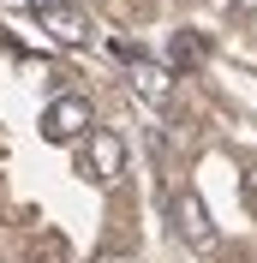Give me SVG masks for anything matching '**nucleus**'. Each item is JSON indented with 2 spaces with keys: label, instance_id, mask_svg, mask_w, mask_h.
Wrapping results in <instances>:
<instances>
[{
  "label": "nucleus",
  "instance_id": "1",
  "mask_svg": "<svg viewBox=\"0 0 257 263\" xmlns=\"http://www.w3.org/2000/svg\"><path fill=\"white\" fill-rule=\"evenodd\" d=\"M120 174H126V144H120V132L114 126H90L84 132V180L114 185Z\"/></svg>",
  "mask_w": 257,
  "mask_h": 263
},
{
  "label": "nucleus",
  "instance_id": "2",
  "mask_svg": "<svg viewBox=\"0 0 257 263\" xmlns=\"http://www.w3.org/2000/svg\"><path fill=\"white\" fill-rule=\"evenodd\" d=\"M90 126H96V120H90V102L84 96H54L48 108H42V138H48V144H84Z\"/></svg>",
  "mask_w": 257,
  "mask_h": 263
},
{
  "label": "nucleus",
  "instance_id": "3",
  "mask_svg": "<svg viewBox=\"0 0 257 263\" xmlns=\"http://www.w3.org/2000/svg\"><path fill=\"white\" fill-rule=\"evenodd\" d=\"M174 228H179V239H186L192 251H215V221H209V210H204L197 192L174 197Z\"/></svg>",
  "mask_w": 257,
  "mask_h": 263
},
{
  "label": "nucleus",
  "instance_id": "4",
  "mask_svg": "<svg viewBox=\"0 0 257 263\" xmlns=\"http://www.w3.org/2000/svg\"><path fill=\"white\" fill-rule=\"evenodd\" d=\"M132 66V90L150 102V108H168V96H174V72L161 60H150V54H138V60H126Z\"/></svg>",
  "mask_w": 257,
  "mask_h": 263
},
{
  "label": "nucleus",
  "instance_id": "5",
  "mask_svg": "<svg viewBox=\"0 0 257 263\" xmlns=\"http://www.w3.org/2000/svg\"><path fill=\"white\" fill-rule=\"evenodd\" d=\"M36 18H42V30H48L54 42H72V48H78L84 36H90V18H84L78 6H66V0H54V6H42Z\"/></svg>",
  "mask_w": 257,
  "mask_h": 263
},
{
  "label": "nucleus",
  "instance_id": "6",
  "mask_svg": "<svg viewBox=\"0 0 257 263\" xmlns=\"http://www.w3.org/2000/svg\"><path fill=\"white\" fill-rule=\"evenodd\" d=\"M192 66H204V36L197 30H174V42H168V72H192Z\"/></svg>",
  "mask_w": 257,
  "mask_h": 263
},
{
  "label": "nucleus",
  "instance_id": "7",
  "mask_svg": "<svg viewBox=\"0 0 257 263\" xmlns=\"http://www.w3.org/2000/svg\"><path fill=\"white\" fill-rule=\"evenodd\" d=\"M24 263H72V246H66L60 233H36L30 251H24Z\"/></svg>",
  "mask_w": 257,
  "mask_h": 263
},
{
  "label": "nucleus",
  "instance_id": "8",
  "mask_svg": "<svg viewBox=\"0 0 257 263\" xmlns=\"http://www.w3.org/2000/svg\"><path fill=\"white\" fill-rule=\"evenodd\" d=\"M245 203H257V174H245Z\"/></svg>",
  "mask_w": 257,
  "mask_h": 263
},
{
  "label": "nucleus",
  "instance_id": "9",
  "mask_svg": "<svg viewBox=\"0 0 257 263\" xmlns=\"http://www.w3.org/2000/svg\"><path fill=\"white\" fill-rule=\"evenodd\" d=\"M96 263H132V257H126V251H102Z\"/></svg>",
  "mask_w": 257,
  "mask_h": 263
},
{
  "label": "nucleus",
  "instance_id": "10",
  "mask_svg": "<svg viewBox=\"0 0 257 263\" xmlns=\"http://www.w3.org/2000/svg\"><path fill=\"white\" fill-rule=\"evenodd\" d=\"M30 6H36V12H42V6H54V0H30Z\"/></svg>",
  "mask_w": 257,
  "mask_h": 263
}]
</instances>
